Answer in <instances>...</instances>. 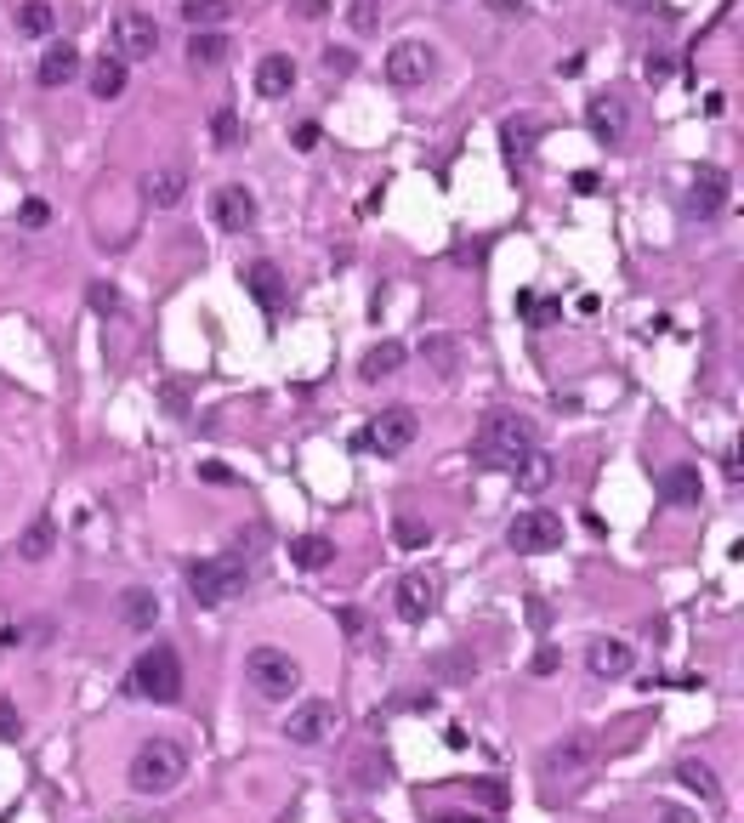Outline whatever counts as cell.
<instances>
[{
  "label": "cell",
  "instance_id": "cell-1",
  "mask_svg": "<svg viewBox=\"0 0 744 823\" xmlns=\"http://www.w3.org/2000/svg\"><path fill=\"white\" fill-rule=\"evenodd\" d=\"M534 449H540V438H534L529 415H512V409L483 415V426H478V460H483V466H495V472H517Z\"/></svg>",
  "mask_w": 744,
  "mask_h": 823
},
{
  "label": "cell",
  "instance_id": "cell-2",
  "mask_svg": "<svg viewBox=\"0 0 744 823\" xmlns=\"http://www.w3.org/2000/svg\"><path fill=\"white\" fill-rule=\"evenodd\" d=\"M125 778H131L137 795H171V789L188 778V755H182V744H171V738H148V744H137Z\"/></svg>",
  "mask_w": 744,
  "mask_h": 823
},
{
  "label": "cell",
  "instance_id": "cell-3",
  "mask_svg": "<svg viewBox=\"0 0 744 823\" xmlns=\"http://www.w3.org/2000/svg\"><path fill=\"white\" fill-rule=\"evenodd\" d=\"M131 693L148 699V704H177L182 699V659H177L171 642H154V648L131 665Z\"/></svg>",
  "mask_w": 744,
  "mask_h": 823
},
{
  "label": "cell",
  "instance_id": "cell-4",
  "mask_svg": "<svg viewBox=\"0 0 744 823\" xmlns=\"http://www.w3.org/2000/svg\"><path fill=\"white\" fill-rule=\"evenodd\" d=\"M245 676L267 704H284L296 687H302V665H296L290 653H279V648H250L245 653Z\"/></svg>",
  "mask_w": 744,
  "mask_h": 823
},
{
  "label": "cell",
  "instance_id": "cell-5",
  "mask_svg": "<svg viewBox=\"0 0 744 823\" xmlns=\"http://www.w3.org/2000/svg\"><path fill=\"white\" fill-rule=\"evenodd\" d=\"M188 591H194V602H205V608H222V602H233V596L245 591V562L239 557H205L188 568Z\"/></svg>",
  "mask_w": 744,
  "mask_h": 823
},
{
  "label": "cell",
  "instance_id": "cell-6",
  "mask_svg": "<svg viewBox=\"0 0 744 823\" xmlns=\"http://www.w3.org/2000/svg\"><path fill=\"white\" fill-rule=\"evenodd\" d=\"M415 432H421V421H415V409H404V403H392V409H381L364 432L353 438V449H375L381 460L392 455H404L409 443H415Z\"/></svg>",
  "mask_w": 744,
  "mask_h": 823
},
{
  "label": "cell",
  "instance_id": "cell-7",
  "mask_svg": "<svg viewBox=\"0 0 744 823\" xmlns=\"http://www.w3.org/2000/svg\"><path fill=\"white\" fill-rule=\"evenodd\" d=\"M506 545L512 551H523V557H546V551H557L563 545V517L546 506H529V511H517L512 528H506Z\"/></svg>",
  "mask_w": 744,
  "mask_h": 823
},
{
  "label": "cell",
  "instance_id": "cell-8",
  "mask_svg": "<svg viewBox=\"0 0 744 823\" xmlns=\"http://www.w3.org/2000/svg\"><path fill=\"white\" fill-rule=\"evenodd\" d=\"M154 52H160V23L148 12H120L114 18V57L131 69V63H148Z\"/></svg>",
  "mask_w": 744,
  "mask_h": 823
},
{
  "label": "cell",
  "instance_id": "cell-9",
  "mask_svg": "<svg viewBox=\"0 0 744 823\" xmlns=\"http://www.w3.org/2000/svg\"><path fill=\"white\" fill-rule=\"evenodd\" d=\"M591 761H597V738L574 733V738H563V744H551V750L540 755V778H546V784H557V778H580Z\"/></svg>",
  "mask_w": 744,
  "mask_h": 823
},
{
  "label": "cell",
  "instance_id": "cell-10",
  "mask_svg": "<svg viewBox=\"0 0 744 823\" xmlns=\"http://www.w3.org/2000/svg\"><path fill=\"white\" fill-rule=\"evenodd\" d=\"M432 46H421V40H398L387 52V86H398V91H415V86H426L432 80Z\"/></svg>",
  "mask_w": 744,
  "mask_h": 823
},
{
  "label": "cell",
  "instance_id": "cell-11",
  "mask_svg": "<svg viewBox=\"0 0 744 823\" xmlns=\"http://www.w3.org/2000/svg\"><path fill=\"white\" fill-rule=\"evenodd\" d=\"M330 733H336V704H330V699L296 704V710H290V721H284V738H290V744H302V750L324 744Z\"/></svg>",
  "mask_w": 744,
  "mask_h": 823
},
{
  "label": "cell",
  "instance_id": "cell-12",
  "mask_svg": "<svg viewBox=\"0 0 744 823\" xmlns=\"http://www.w3.org/2000/svg\"><path fill=\"white\" fill-rule=\"evenodd\" d=\"M211 216L222 233H250L256 228V193L245 182H228V188L211 193Z\"/></svg>",
  "mask_w": 744,
  "mask_h": 823
},
{
  "label": "cell",
  "instance_id": "cell-13",
  "mask_svg": "<svg viewBox=\"0 0 744 823\" xmlns=\"http://www.w3.org/2000/svg\"><path fill=\"white\" fill-rule=\"evenodd\" d=\"M585 125H591V137H597V142H620L625 125H631V114H625V97H614V91L591 97V103H585Z\"/></svg>",
  "mask_w": 744,
  "mask_h": 823
},
{
  "label": "cell",
  "instance_id": "cell-14",
  "mask_svg": "<svg viewBox=\"0 0 744 823\" xmlns=\"http://www.w3.org/2000/svg\"><path fill=\"white\" fill-rule=\"evenodd\" d=\"M392 608H398V619H409V625H421L426 613L438 608V585H432L426 574L398 579V591H392Z\"/></svg>",
  "mask_w": 744,
  "mask_h": 823
},
{
  "label": "cell",
  "instance_id": "cell-15",
  "mask_svg": "<svg viewBox=\"0 0 744 823\" xmlns=\"http://www.w3.org/2000/svg\"><path fill=\"white\" fill-rule=\"evenodd\" d=\"M631 665H637L631 642H614V636H603V642H591V648H585V670H591L597 682H614V676H625Z\"/></svg>",
  "mask_w": 744,
  "mask_h": 823
},
{
  "label": "cell",
  "instance_id": "cell-16",
  "mask_svg": "<svg viewBox=\"0 0 744 823\" xmlns=\"http://www.w3.org/2000/svg\"><path fill=\"white\" fill-rule=\"evenodd\" d=\"M182 193H188V176H182L177 165H160V171L142 176V199H148L154 211H171V205H182Z\"/></svg>",
  "mask_w": 744,
  "mask_h": 823
},
{
  "label": "cell",
  "instance_id": "cell-17",
  "mask_svg": "<svg viewBox=\"0 0 744 823\" xmlns=\"http://www.w3.org/2000/svg\"><path fill=\"white\" fill-rule=\"evenodd\" d=\"M722 205H727V171L705 165V171L693 176V188H688V211L693 216H716Z\"/></svg>",
  "mask_w": 744,
  "mask_h": 823
},
{
  "label": "cell",
  "instance_id": "cell-18",
  "mask_svg": "<svg viewBox=\"0 0 744 823\" xmlns=\"http://www.w3.org/2000/svg\"><path fill=\"white\" fill-rule=\"evenodd\" d=\"M74 74H80V52H74L69 40H52V46L40 52V86L57 91V86H69Z\"/></svg>",
  "mask_w": 744,
  "mask_h": 823
},
{
  "label": "cell",
  "instance_id": "cell-19",
  "mask_svg": "<svg viewBox=\"0 0 744 823\" xmlns=\"http://www.w3.org/2000/svg\"><path fill=\"white\" fill-rule=\"evenodd\" d=\"M290 86H296V63L284 52H267L262 63H256V91L279 103V97H290Z\"/></svg>",
  "mask_w": 744,
  "mask_h": 823
},
{
  "label": "cell",
  "instance_id": "cell-20",
  "mask_svg": "<svg viewBox=\"0 0 744 823\" xmlns=\"http://www.w3.org/2000/svg\"><path fill=\"white\" fill-rule=\"evenodd\" d=\"M245 290L262 301L267 313H279V307H284V273L273 262H250L245 267Z\"/></svg>",
  "mask_w": 744,
  "mask_h": 823
},
{
  "label": "cell",
  "instance_id": "cell-21",
  "mask_svg": "<svg viewBox=\"0 0 744 823\" xmlns=\"http://www.w3.org/2000/svg\"><path fill=\"white\" fill-rule=\"evenodd\" d=\"M404 369V341H375L364 358H358V381H387Z\"/></svg>",
  "mask_w": 744,
  "mask_h": 823
},
{
  "label": "cell",
  "instance_id": "cell-22",
  "mask_svg": "<svg viewBox=\"0 0 744 823\" xmlns=\"http://www.w3.org/2000/svg\"><path fill=\"white\" fill-rule=\"evenodd\" d=\"M659 494H665L671 506H699V494H705L699 466H671V472H659Z\"/></svg>",
  "mask_w": 744,
  "mask_h": 823
},
{
  "label": "cell",
  "instance_id": "cell-23",
  "mask_svg": "<svg viewBox=\"0 0 744 823\" xmlns=\"http://www.w3.org/2000/svg\"><path fill=\"white\" fill-rule=\"evenodd\" d=\"M120 619L131 625V631H154V619H160V596L142 591V585H131V591L120 596Z\"/></svg>",
  "mask_w": 744,
  "mask_h": 823
},
{
  "label": "cell",
  "instance_id": "cell-24",
  "mask_svg": "<svg viewBox=\"0 0 744 823\" xmlns=\"http://www.w3.org/2000/svg\"><path fill=\"white\" fill-rule=\"evenodd\" d=\"M120 91H125V63L120 57H97V63H91V97L114 103Z\"/></svg>",
  "mask_w": 744,
  "mask_h": 823
},
{
  "label": "cell",
  "instance_id": "cell-25",
  "mask_svg": "<svg viewBox=\"0 0 744 823\" xmlns=\"http://www.w3.org/2000/svg\"><path fill=\"white\" fill-rule=\"evenodd\" d=\"M330 557H336V545L324 540V534H302V540H290V562L307 568V574H313V568H330Z\"/></svg>",
  "mask_w": 744,
  "mask_h": 823
},
{
  "label": "cell",
  "instance_id": "cell-26",
  "mask_svg": "<svg viewBox=\"0 0 744 823\" xmlns=\"http://www.w3.org/2000/svg\"><path fill=\"white\" fill-rule=\"evenodd\" d=\"M228 57V35H216V29H194V40H188V63L194 69H216Z\"/></svg>",
  "mask_w": 744,
  "mask_h": 823
},
{
  "label": "cell",
  "instance_id": "cell-27",
  "mask_svg": "<svg viewBox=\"0 0 744 823\" xmlns=\"http://www.w3.org/2000/svg\"><path fill=\"white\" fill-rule=\"evenodd\" d=\"M676 778H682V784L693 789V795H699V801H722V784H716V772L705 767V761H682V767H676Z\"/></svg>",
  "mask_w": 744,
  "mask_h": 823
},
{
  "label": "cell",
  "instance_id": "cell-28",
  "mask_svg": "<svg viewBox=\"0 0 744 823\" xmlns=\"http://www.w3.org/2000/svg\"><path fill=\"white\" fill-rule=\"evenodd\" d=\"M52 540H57V528H52V517H35V523H29V534H23V562H46L52 557Z\"/></svg>",
  "mask_w": 744,
  "mask_h": 823
},
{
  "label": "cell",
  "instance_id": "cell-29",
  "mask_svg": "<svg viewBox=\"0 0 744 823\" xmlns=\"http://www.w3.org/2000/svg\"><path fill=\"white\" fill-rule=\"evenodd\" d=\"M52 23H57V12L46 6V0H23V6H18V29H23V35L46 40V35H52Z\"/></svg>",
  "mask_w": 744,
  "mask_h": 823
},
{
  "label": "cell",
  "instance_id": "cell-30",
  "mask_svg": "<svg viewBox=\"0 0 744 823\" xmlns=\"http://www.w3.org/2000/svg\"><path fill=\"white\" fill-rule=\"evenodd\" d=\"M551 472H557V466H551V455H546V449H534V455L517 466V483L534 494V489H546V483H551Z\"/></svg>",
  "mask_w": 744,
  "mask_h": 823
},
{
  "label": "cell",
  "instance_id": "cell-31",
  "mask_svg": "<svg viewBox=\"0 0 744 823\" xmlns=\"http://www.w3.org/2000/svg\"><path fill=\"white\" fill-rule=\"evenodd\" d=\"M182 18L194 23V29H211V23L228 18V0H188V6H182Z\"/></svg>",
  "mask_w": 744,
  "mask_h": 823
},
{
  "label": "cell",
  "instance_id": "cell-32",
  "mask_svg": "<svg viewBox=\"0 0 744 823\" xmlns=\"http://www.w3.org/2000/svg\"><path fill=\"white\" fill-rule=\"evenodd\" d=\"M387 772H392L387 755H381V761H375V755H358V761H353V784L358 789H375V784H387Z\"/></svg>",
  "mask_w": 744,
  "mask_h": 823
},
{
  "label": "cell",
  "instance_id": "cell-33",
  "mask_svg": "<svg viewBox=\"0 0 744 823\" xmlns=\"http://www.w3.org/2000/svg\"><path fill=\"white\" fill-rule=\"evenodd\" d=\"M347 23H353V35H375V29H381V0H353V6H347Z\"/></svg>",
  "mask_w": 744,
  "mask_h": 823
},
{
  "label": "cell",
  "instance_id": "cell-34",
  "mask_svg": "<svg viewBox=\"0 0 744 823\" xmlns=\"http://www.w3.org/2000/svg\"><path fill=\"white\" fill-rule=\"evenodd\" d=\"M534 131H540V120H529V114H523V120H506V148H512V154H529Z\"/></svg>",
  "mask_w": 744,
  "mask_h": 823
},
{
  "label": "cell",
  "instance_id": "cell-35",
  "mask_svg": "<svg viewBox=\"0 0 744 823\" xmlns=\"http://www.w3.org/2000/svg\"><path fill=\"white\" fill-rule=\"evenodd\" d=\"M211 137H216V148H233V142H239V114H233V108H222L211 120Z\"/></svg>",
  "mask_w": 744,
  "mask_h": 823
},
{
  "label": "cell",
  "instance_id": "cell-36",
  "mask_svg": "<svg viewBox=\"0 0 744 823\" xmlns=\"http://www.w3.org/2000/svg\"><path fill=\"white\" fill-rule=\"evenodd\" d=\"M91 313L114 318L120 313V290H114V284H91Z\"/></svg>",
  "mask_w": 744,
  "mask_h": 823
},
{
  "label": "cell",
  "instance_id": "cell-37",
  "mask_svg": "<svg viewBox=\"0 0 744 823\" xmlns=\"http://www.w3.org/2000/svg\"><path fill=\"white\" fill-rule=\"evenodd\" d=\"M392 534H398V545H404V551H415V545L432 540V528H426V523H409V517H398V528H392Z\"/></svg>",
  "mask_w": 744,
  "mask_h": 823
},
{
  "label": "cell",
  "instance_id": "cell-38",
  "mask_svg": "<svg viewBox=\"0 0 744 823\" xmlns=\"http://www.w3.org/2000/svg\"><path fill=\"white\" fill-rule=\"evenodd\" d=\"M432 670H438V676H472V670H478V659H472V653H443Z\"/></svg>",
  "mask_w": 744,
  "mask_h": 823
},
{
  "label": "cell",
  "instance_id": "cell-39",
  "mask_svg": "<svg viewBox=\"0 0 744 823\" xmlns=\"http://www.w3.org/2000/svg\"><path fill=\"white\" fill-rule=\"evenodd\" d=\"M517 307H523V313H529L534 324H551V318L563 313V307H557V301H540V296H517Z\"/></svg>",
  "mask_w": 744,
  "mask_h": 823
},
{
  "label": "cell",
  "instance_id": "cell-40",
  "mask_svg": "<svg viewBox=\"0 0 744 823\" xmlns=\"http://www.w3.org/2000/svg\"><path fill=\"white\" fill-rule=\"evenodd\" d=\"M426 358H432V364H443V375H455V341H426Z\"/></svg>",
  "mask_w": 744,
  "mask_h": 823
},
{
  "label": "cell",
  "instance_id": "cell-41",
  "mask_svg": "<svg viewBox=\"0 0 744 823\" xmlns=\"http://www.w3.org/2000/svg\"><path fill=\"white\" fill-rule=\"evenodd\" d=\"M353 63L358 57L347 52V46H330V52H324V74H353Z\"/></svg>",
  "mask_w": 744,
  "mask_h": 823
},
{
  "label": "cell",
  "instance_id": "cell-42",
  "mask_svg": "<svg viewBox=\"0 0 744 823\" xmlns=\"http://www.w3.org/2000/svg\"><path fill=\"white\" fill-rule=\"evenodd\" d=\"M18 733H23L18 704H12V699H0V738H18Z\"/></svg>",
  "mask_w": 744,
  "mask_h": 823
},
{
  "label": "cell",
  "instance_id": "cell-43",
  "mask_svg": "<svg viewBox=\"0 0 744 823\" xmlns=\"http://www.w3.org/2000/svg\"><path fill=\"white\" fill-rule=\"evenodd\" d=\"M290 142H296L302 154H313V148H319V125H313V120H302V125H296V137H290Z\"/></svg>",
  "mask_w": 744,
  "mask_h": 823
},
{
  "label": "cell",
  "instance_id": "cell-44",
  "mask_svg": "<svg viewBox=\"0 0 744 823\" xmlns=\"http://www.w3.org/2000/svg\"><path fill=\"white\" fill-rule=\"evenodd\" d=\"M478 795L483 806H506V784H495V778H478Z\"/></svg>",
  "mask_w": 744,
  "mask_h": 823
},
{
  "label": "cell",
  "instance_id": "cell-45",
  "mask_svg": "<svg viewBox=\"0 0 744 823\" xmlns=\"http://www.w3.org/2000/svg\"><path fill=\"white\" fill-rule=\"evenodd\" d=\"M46 205H40V199H23V228H46Z\"/></svg>",
  "mask_w": 744,
  "mask_h": 823
},
{
  "label": "cell",
  "instance_id": "cell-46",
  "mask_svg": "<svg viewBox=\"0 0 744 823\" xmlns=\"http://www.w3.org/2000/svg\"><path fill=\"white\" fill-rule=\"evenodd\" d=\"M341 625H347V631H353L358 642L370 636V619H364V613H358V608H341Z\"/></svg>",
  "mask_w": 744,
  "mask_h": 823
},
{
  "label": "cell",
  "instance_id": "cell-47",
  "mask_svg": "<svg viewBox=\"0 0 744 823\" xmlns=\"http://www.w3.org/2000/svg\"><path fill=\"white\" fill-rule=\"evenodd\" d=\"M642 74H648V80H665V74H671V57H648V63H642Z\"/></svg>",
  "mask_w": 744,
  "mask_h": 823
},
{
  "label": "cell",
  "instance_id": "cell-48",
  "mask_svg": "<svg viewBox=\"0 0 744 823\" xmlns=\"http://www.w3.org/2000/svg\"><path fill=\"white\" fill-rule=\"evenodd\" d=\"M534 670H540V676H551V670H557V648H540V653H534Z\"/></svg>",
  "mask_w": 744,
  "mask_h": 823
},
{
  "label": "cell",
  "instance_id": "cell-49",
  "mask_svg": "<svg viewBox=\"0 0 744 823\" xmlns=\"http://www.w3.org/2000/svg\"><path fill=\"white\" fill-rule=\"evenodd\" d=\"M659 823H693V818L682 812V806H659Z\"/></svg>",
  "mask_w": 744,
  "mask_h": 823
},
{
  "label": "cell",
  "instance_id": "cell-50",
  "mask_svg": "<svg viewBox=\"0 0 744 823\" xmlns=\"http://www.w3.org/2000/svg\"><path fill=\"white\" fill-rule=\"evenodd\" d=\"M489 6H495L500 18H523V6H517V0H489Z\"/></svg>",
  "mask_w": 744,
  "mask_h": 823
},
{
  "label": "cell",
  "instance_id": "cell-51",
  "mask_svg": "<svg viewBox=\"0 0 744 823\" xmlns=\"http://www.w3.org/2000/svg\"><path fill=\"white\" fill-rule=\"evenodd\" d=\"M614 6H625V12H654L659 0H614Z\"/></svg>",
  "mask_w": 744,
  "mask_h": 823
},
{
  "label": "cell",
  "instance_id": "cell-52",
  "mask_svg": "<svg viewBox=\"0 0 744 823\" xmlns=\"http://www.w3.org/2000/svg\"><path fill=\"white\" fill-rule=\"evenodd\" d=\"M432 823H478V818H472V812H438Z\"/></svg>",
  "mask_w": 744,
  "mask_h": 823
}]
</instances>
